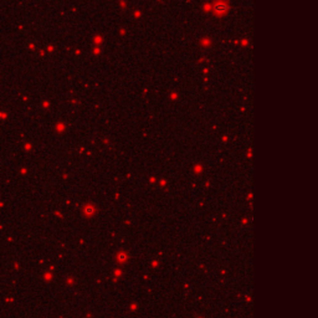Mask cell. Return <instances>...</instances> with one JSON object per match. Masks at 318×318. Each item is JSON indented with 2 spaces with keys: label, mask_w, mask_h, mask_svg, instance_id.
<instances>
[{
  "label": "cell",
  "mask_w": 318,
  "mask_h": 318,
  "mask_svg": "<svg viewBox=\"0 0 318 318\" xmlns=\"http://www.w3.org/2000/svg\"><path fill=\"white\" fill-rule=\"evenodd\" d=\"M214 9H215V11H216L217 14H224V13H226V10H228V5L224 4V3H219V4L214 5Z\"/></svg>",
  "instance_id": "1"
}]
</instances>
